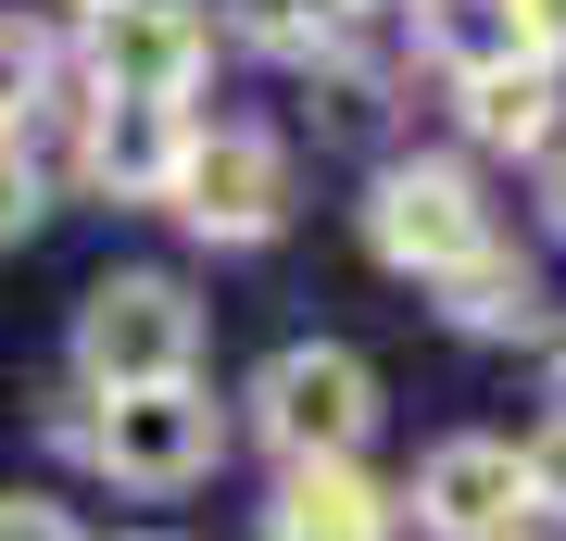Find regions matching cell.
<instances>
[{"mask_svg": "<svg viewBox=\"0 0 566 541\" xmlns=\"http://www.w3.org/2000/svg\"><path fill=\"white\" fill-rule=\"evenodd\" d=\"M504 227H491V189H479V164L465 152H403V164H378V189H365V252L390 264V278H416V290H441L465 252H491Z\"/></svg>", "mask_w": 566, "mask_h": 541, "instance_id": "1", "label": "cell"}, {"mask_svg": "<svg viewBox=\"0 0 566 541\" xmlns=\"http://www.w3.org/2000/svg\"><path fill=\"white\" fill-rule=\"evenodd\" d=\"M88 466L114 491H202L227 466V403L202 378H151V391H88Z\"/></svg>", "mask_w": 566, "mask_h": 541, "instance_id": "2", "label": "cell"}, {"mask_svg": "<svg viewBox=\"0 0 566 541\" xmlns=\"http://www.w3.org/2000/svg\"><path fill=\"white\" fill-rule=\"evenodd\" d=\"M151 378H202V302L164 264H114L76 302V391H151Z\"/></svg>", "mask_w": 566, "mask_h": 541, "instance_id": "3", "label": "cell"}, {"mask_svg": "<svg viewBox=\"0 0 566 541\" xmlns=\"http://www.w3.org/2000/svg\"><path fill=\"white\" fill-rule=\"evenodd\" d=\"M290 139L277 126H189L177 139V177H164V215L214 252H264L290 227Z\"/></svg>", "mask_w": 566, "mask_h": 541, "instance_id": "4", "label": "cell"}, {"mask_svg": "<svg viewBox=\"0 0 566 541\" xmlns=\"http://www.w3.org/2000/svg\"><path fill=\"white\" fill-rule=\"evenodd\" d=\"M252 428L277 441V466H340V454L378 441V365H365L353 341H290V353H264Z\"/></svg>", "mask_w": 566, "mask_h": 541, "instance_id": "5", "label": "cell"}, {"mask_svg": "<svg viewBox=\"0 0 566 541\" xmlns=\"http://www.w3.org/2000/svg\"><path fill=\"white\" fill-rule=\"evenodd\" d=\"M214 76L202 0H88V89L102 101H189Z\"/></svg>", "mask_w": 566, "mask_h": 541, "instance_id": "6", "label": "cell"}, {"mask_svg": "<svg viewBox=\"0 0 566 541\" xmlns=\"http://www.w3.org/2000/svg\"><path fill=\"white\" fill-rule=\"evenodd\" d=\"M403 517H416V541H516V529H528V466H516V441H491V428L441 441V454L416 466Z\"/></svg>", "mask_w": 566, "mask_h": 541, "instance_id": "7", "label": "cell"}, {"mask_svg": "<svg viewBox=\"0 0 566 541\" xmlns=\"http://www.w3.org/2000/svg\"><path fill=\"white\" fill-rule=\"evenodd\" d=\"M177 139H189V101H102V89H88L76 177L102 189V201H164V177H177Z\"/></svg>", "mask_w": 566, "mask_h": 541, "instance_id": "8", "label": "cell"}, {"mask_svg": "<svg viewBox=\"0 0 566 541\" xmlns=\"http://www.w3.org/2000/svg\"><path fill=\"white\" fill-rule=\"evenodd\" d=\"M390 529H403V503L365 479V454L277 466V491H264V541H390Z\"/></svg>", "mask_w": 566, "mask_h": 541, "instance_id": "9", "label": "cell"}, {"mask_svg": "<svg viewBox=\"0 0 566 541\" xmlns=\"http://www.w3.org/2000/svg\"><path fill=\"white\" fill-rule=\"evenodd\" d=\"M453 114H465L479 152H554L566 139V63L516 51V63H491V76H453Z\"/></svg>", "mask_w": 566, "mask_h": 541, "instance_id": "10", "label": "cell"}, {"mask_svg": "<svg viewBox=\"0 0 566 541\" xmlns=\"http://www.w3.org/2000/svg\"><path fill=\"white\" fill-rule=\"evenodd\" d=\"M441 315L465 327V341H542V327H554V290H542V264H528L516 240H491V252H465L453 278H441Z\"/></svg>", "mask_w": 566, "mask_h": 541, "instance_id": "11", "label": "cell"}, {"mask_svg": "<svg viewBox=\"0 0 566 541\" xmlns=\"http://www.w3.org/2000/svg\"><path fill=\"white\" fill-rule=\"evenodd\" d=\"M403 13H416V51L441 63V76H491V63L528 51L516 0H403Z\"/></svg>", "mask_w": 566, "mask_h": 541, "instance_id": "12", "label": "cell"}, {"mask_svg": "<svg viewBox=\"0 0 566 541\" xmlns=\"http://www.w3.org/2000/svg\"><path fill=\"white\" fill-rule=\"evenodd\" d=\"M227 39L264 51V63H315L353 39V0H227Z\"/></svg>", "mask_w": 566, "mask_h": 541, "instance_id": "13", "label": "cell"}, {"mask_svg": "<svg viewBox=\"0 0 566 541\" xmlns=\"http://www.w3.org/2000/svg\"><path fill=\"white\" fill-rule=\"evenodd\" d=\"M51 89H63V51H51V25L0 13V139H25V126L51 114Z\"/></svg>", "mask_w": 566, "mask_h": 541, "instance_id": "14", "label": "cell"}, {"mask_svg": "<svg viewBox=\"0 0 566 541\" xmlns=\"http://www.w3.org/2000/svg\"><path fill=\"white\" fill-rule=\"evenodd\" d=\"M516 466H528V517H566V403L516 441Z\"/></svg>", "mask_w": 566, "mask_h": 541, "instance_id": "15", "label": "cell"}, {"mask_svg": "<svg viewBox=\"0 0 566 541\" xmlns=\"http://www.w3.org/2000/svg\"><path fill=\"white\" fill-rule=\"evenodd\" d=\"M39 215H51V177H39V152H25V139H0V240H25Z\"/></svg>", "mask_w": 566, "mask_h": 541, "instance_id": "16", "label": "cell"}, {"mask_svg": "<svg viewBox=\"0 0 566 541\" xmlns=\"http://www.w3.org/2000/svg\"><path fill=\"white\" fill-rule=\"evenodd\" d=\"M0 541H76V517L51 491H0Z\"/></svg>", "mask_w": 566, "mask_h": 541, "instance_id": "17", "label": "cell"}, {"mask_svg": "<svg viewBox=\"0 0 566 541\" xmlns=\"http://www.w3.org/2000/svg\"><path fill=\"white\" fill-rule=\"evenodd\" d=\"M528 201H542V227L566 240V139H554V152H528Z\"/></svg>", "mask_w": 566, "mask_h": 541, "instance_id": "18", "label": "cell"}, {"mask_svg": "<svg viewBox=\"0 0 566 541\" xmlns=\"http://www.w3.org/2000/svg\"><path fill=\"white\" fill-rule=\"evenodd\" d=\"M39 428H51V441L88 466V391H51V403H39Z\"/></svg>", "mask_w": 566, "mask_h": 541, "instance_id": "19", "label": "cell"}, {"mask_svg": "<svg viewBox=\"0 0 566 541\" xmlns=\"http://www.w3.org/2000/svg\"><path fill=\"white\" fill-rule=\"evenodd\" d=\"M516 25H528V51L566 63V0H516Z\"/></svg>", "mask_w": 566, "mask_h": 541, "instance_id": "20", "label": "cell"}, {"mask_svg": "<svg viewBox=\"0 0 566 541\" xmlns=\"http://www.w3.org/2000/svg\"><path fill=\"white\" fill-rule=\"evenodd\" d=\"M542 341H554V365H566V327H542Z\"/></svg>", "mask_w": 566, "mask_h": 541, "instance_id": "21", "label": "cell"}, {"mask_svg": "<svg viewBox=\"0 0 566 541\" xmlns=\"http://www.w3.org/2000/svg\"><path fill=\"white\" fill-rule=\"evenodd\" d=\"M139 541H164V529H139Z\"/></svg>", "mask_w": 566, "mask_h": 541, "instance_id": "22", "label": "cell"}, {"mask_svg": "<svg viewBox=\"0 0 566 541\" xmlns=\"http://www.w3.org/2000/svg\"><path fill=\"white\" fill-rule=\"evenodd\" d=\"M353 13H365V0H353Z\"/></svg>", "mask_w": 566, "mask_h": 541, "instance_id": "23", "label": "cell"}, {"mask_svg": "<svg viewBox=\"0 0 566 541\" xmlns=\"http://www.w3.org/2000/svg\"><path fill=\"white\" fill-rule=\"evenodd\" d=\"M76 13H88V0H76Z\"/></svg>", "mask_w": 566, "mask_h": 541, "instance_id": "24", "label": "cell"}, {"mask_svg": "<svg viewBox=\"0 0 566 541\" xmlns=\"http://www.w3.org/2000/svg\"><path fill=\"white\" fill-rule=\"evenodd\" d=\"M516 541H528V529H516Z\"/></svg>", "mask_w": 566, "mask_h": 541, "instance_id": "25", "label": "cell"}]
</instances>
